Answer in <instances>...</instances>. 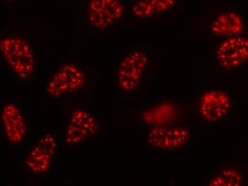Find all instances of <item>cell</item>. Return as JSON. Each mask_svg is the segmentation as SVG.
Wrapping results in <instances>:
<instances>
[{
	"label": "cell",
	"instance_id": "obj_1",
	"mask_svg": "<svg viewBox=\"0 0 248 186\" xmlns=\"http://www.w3.org/2000/svg\"><path fill=\"white\" fill-rule=\"evenodd\" d=\"M0 53L10 70L19 79H29L34 73V53L25 39L16 35L1 37Z\"/></svg>",
	"mask_w": 248,
	"mask_h": 186
},
{
	"label": "cell",
	"instance_id": "obj_2",
	"mask_svg": "<svg viewBox=\"0 0 248 186\" xmlns=\"http://www.w3.org/2000/svg\"><path fill=\"white\" fill-rule=\"evenodd\" d=\"M99 120L90 112L77 109L68 120L61 139L62 146L68 148L83 146L93 140L99 132Z\"/></svg>",
	"mask_w": 248,
	"mask_h": 186
},
{
	"label": "cell",
	"instance_id": "obj_3",
	"mask_svg": "<svg viewBox=\"0 0 248 186\" xmlns=\"http://www.w3.org/2000/svg\"><path fill=\"white\" fill-rule=\"evenodd\" d=\"M84 71L74 63L60 67L51 77L45 87V95L51 99H60L79 91L86 84Z\"/></svg>",
	"mask_w": 248,
	"mask_h": 186
},
{
	"label": "cell",
	"instance_id": "obj_4",
	"mask_svg": "<svg viewBox=\"0 0 248 186\" xmlns=\"http://www.w3.org/2000/svg\"><path fill=\"white\" fill-rule=\"evenodd\" d=\"M149 63L146 52L141 50H128L119 63L117 87L120 91H133L140 84Z\"/></svg>",
	"mask_w": 248,
	"mask_h": 186
},
{
	"label": "cell",
	"instance_id": "obj_5",
	"mask_svg": "<svg viewBox=\"0 0 248 186\" xmlns=\"http://www.w3.org/2000/svg\"><path fill=\"white\" fill-rule=\"evenodd\" d=\"M87 13L91 26L101 30L119 22L124 16V9L120 0H89Z\"/></svg>",
	"mask_w": 248,
	"mask_h": 186
},
{
	"label": "cell",
	"instance_id": "obj_6",
	"mask_svg": "<svg viewBox=\"0 0 248 186\" xmlns=\"http://www.w3.org/2000/svg\"><path fill=\"white\" fill-rule=\"evenodd\" d=\"M57 146V137L53 135H45L41 137L26 153L24 163L27 170L37 175L49 171Z\"/></svg>",
	"mask_w": 248,
	"mask_h": 186
},
{
	"label": "cell",
	"instance_id": "obj_7",
	"mask_svg": "<svg viewBox=\"0 0 248 186\" xmlns=\"http://www.w3.org/2000/svg\"><path fill=\"white\" fill-rule=\"evenodd\" d=\"M216 61L225 69H232L248 60V38L236 35L220 42L215 52Z\"/></svg>",
	"mask_w": 248,
	"mask_h": 186
},
{
	"label": "cell",
	"instance_id": "obj_8",
	"mask_svg": "<svg viewBox=\"0 0 248 186\" xmlns=\"http://www.w3.org/2000/svg\"><path fill=\"white\" fill-rule=\"evenodd\" d=\"M190 137V131L184 127H155L148 133L147 141L152 148L170 151L184 146Z\"/></svg>",
	"mask_w": 248,
	"mask_h": 186
},
{
	"label": "cell",
	"instance_id": "obj_9",
	"mask_svg": "<svg viewBox=\"0 0 248 186\" xmlns=\"http://www.w3.org/2000/svg\"><path fill=\"white\" fill-rule=\"evenodd\" d=\"M3 134L9 143L17 146L23 142L27 133L25 118L19 107L13 102H7L1 110Z\"/></svg>",
	"mask_w": 248,
	"mask_h": 186
},
{
	"label": "cell",
	"instance_id": "obj_10",
	"mask_svg": "<svg viewBox=\"0 0 248 186\" xmlns=\"http://www.w3.org/2000/svg\"><path fill=\"white\" fill-rule=\"evenodd\" d=\"M231 110L229 97L224 92L211 90L202 95L200 101L199 116L211 123L221 122Z\"/></svg>",
	"mask_w": 248,
	"mask_h": 186
},
{
	"label": "cell",
	"instance_id": "obj_11",
	"mask_svg": "<svg viewBox=\"0 0 248 186\" xmlns=\"http://www.w3.org/2000/svg\"><path fill=\"white\" fill-rule=\"evenodd\" d=\"M244 30L241 16L234 11H227L219 15L211 24L212 33L222 37L239 35Z\"/></svg>",
	"mask_w": 248,
	"mask_h": 186
},
{
	"label": "cell",
	"instance_id": "obj_12",
	"mask_svg": "<svg viewBox=\"0 0 248 186\" xmlns=\"http://www.w3.org/2000/svg\"><path fill=\"white\" fill-rule=\"evenodd\" d=\"M175 0H138L131 5V11L139 19H147L171 8Z\"/></svg>",
	"mask_w": 248,
	"mask_h": 186
},
{
	"label": "cell",
	"instance_id": "obj_13",
	"mask_svg": "<svg viewBox=\"0 0 248 186\" xmlns=\"http://www.w3.org/2000/svg\"><path fill=\"white\" fill-rule=\"evenodd\" d=\"M243 183L241 173L234 169L220 170L210 181V186H238Z\"/></svg>",
	"mask_w": 248,
	"mask_h": 186
},
{
	"label": "cell",
	"instance_id": "obj_14",
	"mask_svg": "<svg viewBox=\"0 0 248 186\" xmlns=\"http://www.w3.org/2000/svg\"><path fill=\"white\" fill-rule=\"evenodd\" d=\"M15 0H1V1L4 4H9V3L13 2Z\"/></svg>",
	"mask_w": 248,
	"mask_h": 186
}]
</instances>
